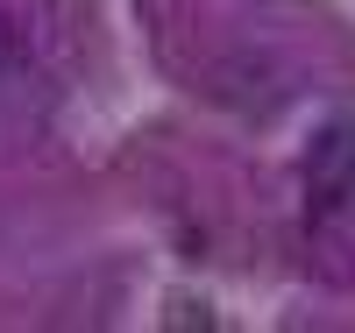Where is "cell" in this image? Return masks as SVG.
I'll return each instance as SVG.
<instances>
[{
    "instance_id": "6da1fadb",
    "label": "cell",
    "mask_w": 355,
    "mask_h": 333,
    "mask_svg": "<svg viewBox=\"0 0 355 333\" xmlns=\"http://www.w3.org/2000/svg\"><path fill=\"white\" fill-rule=\"evenodd\" d=\"M28 57H36V36H28V21L15 8H0V71H21Z\"/></svg>"
}]
</instances>
